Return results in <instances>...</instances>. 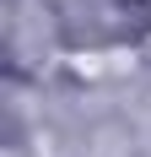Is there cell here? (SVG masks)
Masks as SVG:
<instances>
[{"instance_id": "1", "label": "cell", "mask_w": 151, "mask_h": 157, "mask_svg": "<svg viewBox=\"0 0 151 157\" xmlns=\"http://www.w3.org/2000/svg\"><path fill=\"white\" fill-rule=\"evenodd\" d=\"M130 44H135V54H140V60L151 65V16H146V22H140V33H135V38H130Z\"/></svg>"}]
</instances>
